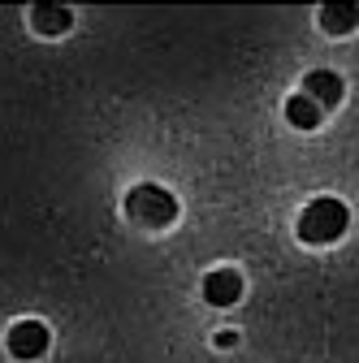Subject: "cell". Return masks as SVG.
<instances>
[{"mask_svg":"<svg viewBox=\"0 0 359 363\" xmlns=\"http://www.w3.org/2000/svg\"><path fill=\"white\" fill-rule=\"evenodd\" d=\"M234 342H238V333H230V329H221V333H216V346H221V350H230Z\"/></svg>","mask_w":359,"mask_h":363,"instance_id":"9c48e42d","label":"cell"},{"mask_svg":"<svg viewBox=\"0 0 359 363\" xmlns=\"http://www.w3.org/2000/svg\"><path fill=\"white\" fill-rule=\"evenodd\" d=\"M321 117H325V108L311 100V96H303V91L286 100V121H290L294 130H316V125H321Z\"/></svg>","mask_w":359,"mask_h":363,"instance_id":"ba28073f","label":"cell"},{"mask_svg":"<svg viewBox=\"0 0 359 363\" xmlns=\"http://www.w3.org/2000/svg\"><path fill=\"white\" fill-rule=\"evenodd\" d=\"M321 26L329 35H350L359 26V5L355 0H329V5H321Z\"/></svg>","mask_w":359,"mask_h":363,"instance_id":"52a82bcc","label":"cell"},{"mask_svg":"<svg viewBox=\"0 0 359 363\" xmlns=\"http://www.w3.org/2000/svg\"><path fill=\"white\" fill-rule=\"evenodd\" d=\"M5 342H9V354L13 359H39V354H48L53 333H48V325H43V320H18Z\"/></svg>","mask_w":359,"mask_h":363,"instance_id":"3957f363","label":"cell"},{"mask_svg":"<svg viewBox=\"0 0 359 363\" xmlns=\"http://www.w3.org/2000/svg\"><path fill=\"white\" fill-rule=\"evenodd\" d=\"M342 91H346V82H342L333 69H311V74L303 78V96H311L321 108H333V104L342 100Z\"/></svg>","mask_w":359,"mask_h":363,"instance_id":"5b68a950","label":"cell"},{"mask_svg":"<svg viewBox=\"0 0 359 363\" xmlns=\"http://www.w3.org/2000/svg\"><path fill=\"white\" fill-rule=\"evenodd\" d=\"M126 212L130 220H139V225H152V230H165V225L177 220V212H182V203H177L173 191L156 186V182H143V186H134L126 195Z\"/></svg>","mask_w":359,"mask_h":363,"instance_id":"7a4b0ae2","label":"cell"},{"mask_svg":"<svg viewBox=\"0 0 359 363\" xmlns=\"http://www.w3.org/2000/svg\"><path fill=\"white\" fill-rule=\"evenodd\" d=\"M204 298H208L212 307H234V303L243 298V272H234V268L208 272V277H204Z\"/></svg>","mask_w":359,"mask_h":363,"instance_id":"277c9868","label":"cell"},{"mask_svg":"<svg viewBox=\"0 0 359 363\" xmlns=\"http://www.w3.org/2000/svg\"><path fill=\"white\" fill-rule=\"evenodd\" d=\"M346 225H350V208L342 199H333V195H321L299 212V242L329 247V242H338L346 234Z\"/></svg>","mask_w":359,"mask_h":363,"instance_id":"6da1fadb","label":"cell"},{"mask_svg":"<svg viewBox=\"0 0 359 363\" xmlns=\"http://www.w3.org/2000/svg\"><path fill=\"white\" fill-rule=\"evenodd\" d=\"M31 26L39 30V35H65L70 26H74V13H70V5H57V0H43V5H35L31 9Z\"/></svg>","mask_w":359,"mask_h":363,"instance_id":"8992f818","label":"cell"}]
</instances>
